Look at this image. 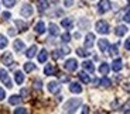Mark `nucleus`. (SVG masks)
<instances>
[{
    "mask_svg": "<svg viewBox=\"0 0 130 114\" xmlns=\"http://www.w3.org/2000/svg\"><path fill=\"white\" fill-rule=\"evenodd\" d=\"M37 7H38L40 13H44V11H45V10L50 7L48 0H37Z\"/></svg>",
    "mask_w": 130,
    "mask_h": 114,
    "instance_id": "9d476101",
    "label": "nucleus"
},
{
    "mask_svg": "<svg viewBox=\"0 0 130 114\" xmlns=\"http://www.w3.org/2000/svg\"><path fill=\"white\" fill-rule=\"evenodd\" d=\"M20 93H21V96H23L24 99L28 97V90H27V89H21V92H20Z\"/></svg>",
    "mask_w": 130,
    "mask_h": 114,
    "instance_id": "58836bf2",
    "label": "nucleus"
},
{
    "mask_svg": "<svg viewBox=\"0 0 130 114\" xmlns=\"http://www.w3.org/2000/svg\"><path fill=\"white\" fill-rule=\"evenodd\" d=\"M24 47L26 45H24V42L21 41V39H16V41L13 42V48H14L16 52H21V51L24 49Z\"/></svg>",
    "mask_w": 130,
    "mask_h": 114,
    "instance_id": "4468645a",
    "label": "nucleus"
},
{
    "mask_svg": "<svg viewBox=\"0 0 130 114\" xmlns=\"http://www.w3.org/2000/svg\"><path fill=\"white\" fill-rule=\"evenodd\" d=\"M34 31H36L37 34L45 33V24L42 23V21H38V23L36 24V27H34Z\"/></svg>",
    "mask_w": 130,
    "mask_h": 114,
    "instance_id": "a211bd4d",
    "label": "nucleus"
},
{
    "mask_svg": "<svg viewBox=\"0 0 130 114\" xmlns=\"http://www.w3.org/2000/svg\"><path fill=\"white\" fill-rule=\"evenodd\" d=\"M76 54H78V56H82V58H86V56L91 55V52H88V51H85V49H82V48L76 49Z\"/></svg>",
    "mask_w": 130,
    "mask_h": 114,
    "instance_id": "7c9ffc66",
    "label": "nucleus"
},
{
    "mask_svg": "<svg viewBox=\"0 0 130 114\" xmlns=\"http://www.w3.org/2000/svg\"><path fill=\"white\" fill-rule=\"evenodd\" d=\"M0 82H2V83H4V86H6V87H9V89L13 87V83H11V80H10L9 73H7L6 69H0Z\"/></svg>",
    "mask_w": 130,
    "mask_h": 114,
    "instance_id": "f03ea898",
    "label": "nucleus"
},
{
    "mask_svg": "<svg viewBox=\"0 0 130 114\" xmlns=\"http://www.w3.org/2000/svg\"><path fill=\"white\" fill-rule=\"evenodd\" d=\"M9 35H16V31H14V28H9Z\"/></svg>",
    "mask_w": 130,
    "mask_h": 114,
    "instance_id": "a18cd8bd",
    "label": "nucleus"
},
{
    "mask_svg": "<svg viewBox=\"0 0 130 114\" xmlns=\"http://www.w3.org/2000/svg\"><path fill=\"white\" fill-rule=\"evenodd\" d=\"M81 104H82L81 99H76V97L71 99V100H68L64 104V111H67V113H74V111H76V108H79Z\"/></svg>",
    "mask_w": 130,
    "mask_h": 114,
    "instance_id": "f257e3e1",
    "label": "nucleus"
},
{
    "mask_svg": "<svg viewBox=\"0 0 130 114\" xmlns=\"http://www.w3.org/2000/svg\"><path fill=\"white\" fill-rule=\"evenodd\" d=\"M112 4H110V0H101L99 2V4H98V11L101 14H105L107 13L109 10H110Z\"/></svg>",
    "mask_w": 130,
    "mask_h": 114,
    "instance_id": "7ed1b4c3",
    "label": "nucleus"
},
{
    "mask_svg": "<svg viewBox=\"0 0 130 114\" xmlns=\"http://www.w3.org/2000/svg\"><path fill=\"white\" fill-rule=\"evenodd\" d=\"M119 54V44H113L109 47V55L110 56H117Z\"/></svg>",
    "mask_w": 130,
    "mask_h": 114,
    "instance_id": "5701e85b",
    "label": "nucleus"
},
{
    "mask_svg": "<svg viewBox=\"0 0 130 114\" xmlns=\"http://www.w3.org/2000/svg\"><path fill=\"white\" fill-rule=\"evenodd\" d=\"M95 27H96V31L99 34H107L109 33V24H107L105 20H99Z\"/></svg>",
    "mask_w": 130,
    "mask_h": 114,
    "instance_id": "20e7f679",
    "label": "nucleus"
},
{
    "mask_svg": "<svg viewBox=\"0 0 130 114\" xmlns=\"http://www.w3.org/2000/svg\"><path fill=\"white\" fill-rule=\"evenodd\" d=\"M47 89H48L50 93H52V95H57V93L61 90V86H59L58 82H50L48 85H47Z\"/></svg>",
    "mask_w": 130,
    "mask_h": 114,
    "instance_id": "423d86ee",
    "label": "nucleus"
},
{
    "mask_svg": "<svg viewBox=\"0 0 130 114\" xmlns=\"http://www.w3.org/2000/svg\"><path fill=\"white\" fill-rule=\"evenodd\" d=\"M4 97H6V92H4V89L0 87V101L4 100Z\"/></svg>",
    "mask_w": 130,
    "mask_h": 114,
    "instance_id": "ea45409f",
    "label": "nucleus"
},
{
    "mask_svg": "<svg viewBox=\"0 0 130 114\" xmlns=\"http://www.w3.org/2000/svg\"><path fill=\"white\" fill-rule=\"evenodd\" d=\"M62 55H64V52H62L61 49H55V51L52 52V58H54V59H59Z\"/></svg>",
    "mask_w": 130,
    "mask_h": 114,
    "instance_id": "473e14b6",
    "label": "nucleus"
},
{
    "mask_svg": "<svg viewBox=\"0 0 130 114\" xmlns=\"http://www.w3.org/2000/svg\"><path fill=\"white\" fill-rule=\"evenodd\" d=\"M110 85H112L110 79H107L106 75H105L103 78L101 79V86H103V87H110Z\"/></svg>",
    "mask_w": 130,
    "mask_h": 114,
    "instance_id": "c756f323",
    "label": "nucleus"
},
{
    "mask_svg": "<svg viewBox=\"0 0 130 114\" xmlns=\"http://www.w3.org/2000/svg\"><path fill=\"white\" fill-rule=\"evenodd\" d=\"M82 113H89V107H88V106H85V107L82 108Z\"/></svg>",
    "mask_w": 130,
    "mask_h": 114,
    "instance_id": "49530a36",
    "label": "nucleus"
},
{
    "mask_svg": "<svg viewBox=\"0 0 130 114\" xmlns=\"http://www.w3.org/2000/svg\"><path fill=\"white\" fill-rule=\"evenodd\" d=\"M36 52H37V47H36V45H31L28 49H27L26 56H27V58H32V56L36 55Z\"/></svg>",
    "mask_w": 130,
    "mask_h": 114,
    "instance_id": "a878e982",
    "label": "nucleus"
},
{
    "mask_svg": "<svg viewBox=\"0 0 130 114\" xmlns=\"http://www.w3.org/2000/svg\"><path fill=\"white\" fill-rule=\"evenodd\" d=\"M14 79H16V83H17V85H23V82H24V75H23V72L17 71L16 73H14Z\"/></svg>",
    "mask_w": 130,
    "mask_h": 114,
    "instance_id": "b1692460",
    "label": "nucleus"
},
{
    "mask_svg": "<svg viewBox=\"0 0 130 114\" xmlns=\"http://www.w3.org/2000/svg\"><path fill=\"white\" fill-rule=\"evenodd\" d=\"M55 66L54 65H51V63H50V65H47L45 68H44V73H45L47 76H51V75H55Z\"/></svg>",
    "mask_w": 130,
    "mask_h": 114,
    "instance_id": "aec40b11",
    "label": "nucleus"
},
{
    "mask_svg": "<svg viewBox=\"0 0 130 114\" xmlns=\"http://www.w3.org/2000/svg\"><path fill=\"white\" fill-rule=\"evenodd\" d=\"M64 68L67 69L68 72H75L76 71V68H78V62H76V59H68V61H65L64 63Z\"/></svg>",
    "mask_w": 130,
    "mask_h": 114,
    "instance_id": "39448f33",
    "label": "nucleus"
},
{
    "mask_svg": "<svg viewBox=\"0 0 130 114\" xmlns=\"http://www.w3.org/2000/svg\"><path fill=\"white\" fill-rule=\"evenodd\" d=\"M7 38L4 35H2V34H0V49H3V48H6L7 47Z\"/></svg>",
    "mask_w": 130,
    "mask_h": 114,
    "instance_id": "2f4dec72",
    "label": "nucleus"
},
{
    "mask_svg": "<svg viewBox=\"0 0 130 114\" xmlns=\"http://www.w3.org/2000/svg\"><path fill=\"white\" fill-rule=\"evenodd\" d=\"M2 62L6 66H11V63H13V55H11V52H4L3 56H2Z\"/></svg>",
    "mask_w": 130,
    "mask_h": 114,
    "instance_id": "6e6552de",
    "label": "nucleus"
},
{
    "mask_svg": "<svg viewBox=\"0 0 130 114\" xmlns=\"http://www.w3.org/2000/svg\"><path fill=\"white\" fill-rule=\"evenodd\" d=\"M82 68H84L85 71H88L89 73H93L95 72V65H93V62H91V61H84Z\"/></svg>",
    "mask_w": 130,
    "mask_h": 114,
    "instance_id": "ddd939ff",
    "label": "nucleus"
},
{
    "mask_svg": "<svg viewBox=\"0 0 130 114\" xmlns=\"http://www.w3.org/2000/svg\"><path fill=\"white\" fill-rule=\"evenodd\" d=\"M124 113H130V108H129V110H124Z\"/></svg>",
    "mask_w": 130,
    "mask_h": 114,
    "instance_id": "de8ad7c7",
    "label": "nucleus"
},
{
    "mask_svg": "<svg viewBox=\"0 0 130 114\" xmlns=\"http://www.w3.org/2000/svg\"><path fill=\"white\" fill-rule=\"evenodd\" d=\"M16 26L19 27V31H20V33H23V31H26V30H27V24L23 23L21 20H16Z\"/></svg>",
    "mask_w": 130,
    "mask_h": 114,
    "instance_id": "cd10ccee",
    "label": "nucleus"
},
{
    "mask_svg": "<svg viewBox=\"0 0 130 114\" xmlns=\"http://www.w3.org/2000/svg\"><path fill=\"white\" fill-rule=\"evenodd\" d=\"M59 79H61L62 82H68V80H69L68 76H61V75H59Z\"/></svg>",
    "mask_w": 130,
    "mask_h": 114,
    "instance_id": "c03bdc74",
    "label": "nucleus"
},
{
    "mask_svg": "<svg viewBox=\"0 0 130 114\" xmlns=\"http://www.w3.org/2000/svg\"><path fill=\"white\" fill-rule=\"evenodd\" d=\"M109 71H110V68H109V65H107L106 62L101 63V66H99V72H101L102 75H107V73H109Z\"/></svg>",
    "mask_w": 130,
    "mask_h": 114,
    "instance_id": "393cba45",
    "label": "nucleus"
},
{
    "mask_svg": "<svg viewBox=\"0 0 130 114\" xmlns=\"http://www.w3.org/2000/svg\"><path fill=\"white\" fill-rule=\"evenodd\" d=\"M34 69H36V65H34L32 62H26V63H24V72L28 73V72H32Z\"/></svg>",
    "mask_w": 130,
    "mask_h": 114,
    "instance_id": "c85d7f7f",
    "label": "nucleus"
},
{
    "mask_svg": "<svg viewBox=\"0 0 130 114\" xmlns=\"http://www.w3.org/2000/svg\"><path fill=\"white\" fill-rule=\"evenodd\" d=\"M61 26L64 27V28L71 30L72 27H74V21H72V18H64V20L61 21Z\"/></svg>",
    "mask_w": 130,
    "mask_h": 114,
    "instance_id": "4be33fe9",
    "label": "nucleus"
},
{
    "mask_svg": "<svg viewBox=\"0 0 130 114\" xmlns=\"http://www.w3.org/2000/svg\"><path fill=\"white\" fill-rule=\"evenodd\" d=\"M2 17H3L4 20H9L11 16H10V13H7V11H6V13H3V14H2Z\"/></svg>",
    "mask_w": 130,
    "mask_h": 114,
    "instance_id": "37998d69",
    "label": "nucleus"
},
{
    "mask_svg": "<svg viewBox=\"0 0 130 114\" xmlns=\"http://www.w3.org/2000/svg\"><path fill=\"white\" fill-rule=\"evenodd\" d=\"M16 3H17V0H3V4L6 7H9V9H10V7H13Z\"/></svg>",
    "mask_w": 130,
    "mask_h": 114,
    "instance_id": "72a5a7b5",
    "label": "nucleus"
},
{
    "mask_svg": "<svg viewBox=\"0 0 130 114\" xmlns=\"http://www.w3.org/2000/svg\"><path fill=\"white\" fill-rule=\"evenodd\" d=\"M61 41L62 42H69L71 41V35H69V33H64L61 35Z\"/></svg>",
    "mask_w": 130,
    "mask_h": 114,
    "instance_id": "f704fd0d",
    "label": "nucleus"
},
{
    "mask_svg": "<svg viewBox=\"0 0 130 114\" xmlns=\"http://www.w3.org/2000/svg\"><path fill=\"white\" fill-rule=\"evenodd\" d=\"M126 33H127V27L126 26H117L116 28H115V34H116L117 37H123Z\"/></svg>",
    "mask_w": 130,
    "mask_h": 114,
    "instance_id": "f3484780",
    "label": "nucleus"
},
{
    "mask_svg": "<svg viewBox=\"0 0 130 114\" xmlns=\"http://www.w3.org/2000/svg\"><path fill=\"white\" fill-rule=\"evenodd\" d=\"M72 3H74V0H64V6L65 7H71Z\"/></svg>",
    "mask_w": 130,
    "mask_h": 114,
    "instance_id": "a19ab883",
    "label": "nucleus"
},
{
    "mask_svg": "<svg viewBox=\"0 0 130 114\" xmlns=\"http://www.w3.org/2000/svg\"><path fill=\"white\" fill-rule=\"evenodd\" d=\"M41 85H42V82L40 80V79L34 80V87H36V89H38V90H40V89H41Z\"/></svg>",
    "mask_w": 130,
    "mask_h": 114,
    "instance_id": "4c0bfd02",
    "label": "nucleus"
},
{
    "mask_svg": "<svg viewBox=\"0 0 130 114\" xmlns=\"http://www.w3.org/2000/svg\"><path fill=\"white\" fill-rule=\"evenodd\" d=\"M14 113H16V114H26L27 113V108L19 107V108H16V110H14Z\"/></svg>",
    "mask_w": 130,
    "mask_h": 114,
    "instance_id": "c9c22d12",
    "label": "nucleus"
},
{
    "mask_svg": "<svg viewBox=\"0 0 130 114\" xmlns=\"http://www.w3.org/2000/svg\"><path fill=\"white\" fill-rule=\"evenodd\" d=\"M20 13H21L23 17H30L32 14V6L31 4H24L21 7V10H20Z\"/></svg>",
    "mask_w": 130,
    "mask_h": 114,
    "instance_id": "1a4fd4ad",
    "label": "nucleus"
},
{
    "mask_svg": "<svg viewBox=\"0 0 130 114\" xmlns=\"http://www.w3.org/2000/svg\"><path fill=\"white\" fill-rule=\"evenodd\" d=\"M124 48H126L127 51H130V38H127L126 41H124Z\"/></svg>",
    "mask_w": 130,
    "mask_h": 114,
    "instance_id": "79ce46f5",
    "label": "nucleus"
},
{
    "mask_svg": "<svg viewBox=\"0 0 130 114\" xmlns=\"http://www.w3.org/2000/svg\"><path fill=\"white\" fill-rule=\"evenodd\" d=\"M123 20L126 21V23H130V10H127L126 13H124V16H123Z\"/></svg>",
    "mask_w": 130,
    "mask_h": 114,
    "instance_id": "e433bc0d",
    "label": "nucleus"
},
{
    "mask_svg": "<svg viewBox=\"0 0 130 114\" xmlns=\"http://www.w3.org/2000/svg\"><path fill=\"white\" fill-rule=\"evenodd\" d=\"M48 30H50V34H51V35H58L59 34V28H58V26H57V24H54V23H51L48 26Z\"/></svg>",
    "mask_w": 130,
    "mask_h": 114,
    "instance_id": "412c9836",
    "label": "nucleus"
},
{
    "mask_svg": "<svg viewBox=\"0 0 130 114\" xmlns=\"http://www.w3.org/2000/svg\"><path fill=\"white\" fill-rule=\"evenodd\" d=\"M93 44H95V35L92 33L86 34V37H85V48H88V49L92 48Z\"/></svg>",
    "mask_w": 130,
    "mask_h": 114,
    "instance_id": "0eeeda50",
    "label": "nucleus"
},
{
    "mask_svg": "<svg viewBox=\"0 0 130 114\" xmlns=\"http://www.w3.org/2000/svg\"><path fill=\"white\" fill-rule=\"evenodd\" d=\"M122 68H123V62H122L120 58H117L113 61V63H112V69H113L115 72H120Z\"/></svg>",
    "mask_w": 130,
    "mask_h": 114,
    "instance_id": "f8f14e48",
    "label": "nucleus"
},
{
    "mask_svg": "<svg viewBox=\"0 0 130 114\" xmlns=\"http://www.w3.org/2000/svg\"><path fill=\"white\" fill-rule=\"evenodd\" d=\"M69 90H71V93H81L82 86L79 85L78 82H72L71 85H69Z\"/></svg>",
    "mask_w": 130,
    "mask_h": 114,
    "instance_id": "2eb2a0df",
    "label": "nucleus"
},
{
    "mask_svg": "<svg viewBox=\"0 0 130 114\" xmlns=\"http://www.w3.org/2000/svg\"><path fill=\"white\" fill-rule=\"evenodd\" d=\"M78 78L81 79V82H84L85 85H88L89 82H91V78H89V75L86 73V72H84V71L78 73Z\"/></svg>",
    "mask_w": 130,
    "mask_h": 114,
    "instance_id": "6ab92c4d",
    "label": "nucleus"
},
{
    "mask_svg": "<svg viewBox=\"0 0 130 114\" xmlns=\"http://www.w3.org/2000/svg\"><path fill=\"white\" fill-rule=\"evenodd\" d=\"M98 45H99V49H101L102 52H106V51H109V41L107 39H105V38H102V39H99L98 41Z\"/></svg>",
    "mask_w": 130,
    "mask_h": 114,
    "instance_id": "9b49d317",
    "label": "nucleus"
},
{
    "mask_svg": "<svg viewBox=\"0 0 130 114\" xmlns=\"http://www.w3.org/2000/svg\"><path fill=\"white\" fill-rule=\"evenodd\" d=\"M47 59H48V52H47V49H41L38 54V62L40 63H45Z\"/></svg>",
    "mask_w": 130,
    "mask_h": 114,
    "instance_id": "dca6fc26",
    "label": "nucleus"
},
{
    "mask_svg": "<svg viewBox=\"0 0 130 114\" xmlns=\"http://www.w3.org/2000/svg\"><path fill=\"white\" fill-rule=\"evenodd\" d=\"M20 101H21V97H20V96H17V95H13L9 99V103H10V104H13V106L20 104Z\"/></svg>",
    "mask_w": 130,
    "mask_h": 114,
    "instance_id": "bb28decb",
    "label": "nucleus"
}]
</instances>
